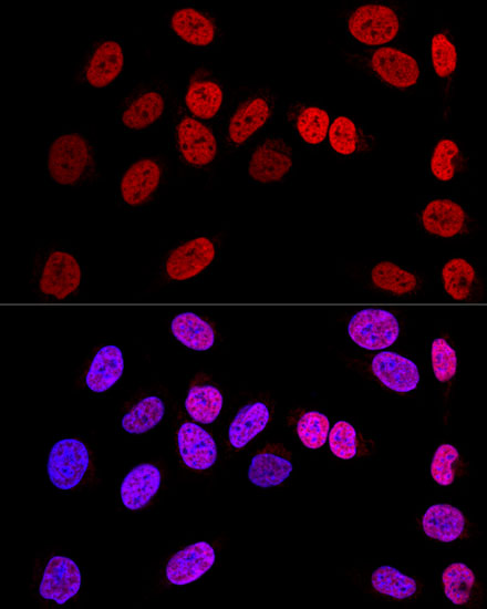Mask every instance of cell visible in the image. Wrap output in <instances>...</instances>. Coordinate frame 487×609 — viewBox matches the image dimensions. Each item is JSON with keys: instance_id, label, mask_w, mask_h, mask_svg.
Here are the masks:
<instances>
[{"instance_id": "34", "label": "cell", "mask_w": 487, "mask_h": 609, "mask_svg": "<svg viewBox=\"0 0 487 609\" xmlns=\"http://www.w3.org/2000/svg\"><path fill=\"white\" fill-rule=\"evenodd\" d=\"M222 394L211 384L193 385L186 395L185 407L190 417L199 423H213L222 407Z\"/></svg>"}, {"instance_id": "9", "label": "cell", "mask_w": 487, "mask_h": 609, "mask_svg": "<svg viewBox=\"0 0 487 609\" xmlns=\"http://www.w3.org/2000/svg\"><path fill=\"white\" fill-rule=\"evenodd\" d=\"M168 31L184 45L210 52L220 48L222 24L215 12L194 3L172 8L165 17Z\"/></svg>"}, {"instance_id": "29", "label": "cell", "mask_w": 487, "mask_h": 609, "mask_svg": "<svg viewBox=\"0 0 487 609\" xmlns=\"http://www.w3.org/2000/svg\"><path fill=\"white\" fill-rule=\"evenodd\" d=\"M366 580L374 593L388 600H414L419 597L422 590V585L416 578L390 565L371 569Z\"/></svg>"}, {"instance_id": "18", "label": "cell", "mask_w": 487, "mask_h": 609, "mask_svg": "<svg viewBox=\"0 0 487 609\" xmlns=\"http://www.w3.org/2000/svg\"><path fill=\"white\" fill-rule=\"evenodd\" d=\"M216 241L201 235L176 246L165 260V272L177 281L190 279L204 271L216 257Z\"/></svg>"}, {"instance_id": "24", "label": "cell", "mask_w": 487, "mask_h": 609, "mask_svg": "<svg viewBox=\"0 0 487 609\" xmlns=\"http://www.w3.org/2000/svg\"><path fill=\"white\" fill-rule=\"evenodd\" d=\"M177 450L183 463L191 469H208L217 460V445L214 437L193 422H184L179 425Z\"/></svg>"}, {"instance_id": "8", "label": "cell", "mask_w": 487, "mask_h": 609, "mask_svg": "<svg viewBox=\"0 0 487 609\" xmlns=\"http://www.w3.org/2000/svg\"><path fill=\"white\" fill-rule=\"evenodd\" d=\"M229 94L228 75L207 64H198L191 70L179 92L184 107L213 127L222 114Z\"/></svg>"}, {"instance_id": "38", "label": "cell", "mask_w": 487, "mask_h": 609, "mask_svg": "<svg viewBox=\"0 0 487 609\" xmlns=\"http://www.w3.org/2000/svg\"><path fill=\"white\" fill-rule=\"evenodd\" d=\"M293 430L304 447L318 450L328 438L329 420L321 412L304 411L298 415Z\"/></svg>"}, {"instance_id": "27", "label": "cell", "mask_w": 487, "mask_h": 609, "mask_svg": "<svg viewBox=\"0 0 487 609\" xmlns=\"http://www.w3.org/2000/svg\"><path fill=\"white\" fill-rule=\"evenodd\" d=\"M160 483L162 474L157 465L138 464L122 481L120 488L122 504L129 510L142 509L157 494Z\"/></svg>"}, {"instance_id": "20", "label": "cell", "mask_w": 487, "mask_h": 609, "mask_svg": "<svg viewBox=\"0 0 487 609\" xmlns=\"http://www.w3.org/2000/svg\"><path fill=\"white\" fill-rule=\"evenodd\" d=\"M81 581V571L72 559L53 556L43 568L38 591L43 599L64 603L77 593Z\"/></svg>"}, {"instance_id": "23", "label": "cell", "mask_w": 487, "mask_h": 609, "mask_svg": "<svg viewBox=\"0 0 487 609\" xmlns=\"http://www.w3.org/2000/svg\"><path fill=\"white\" fill-rule=\"evenodd\" d=\"M370 370L381 384L397 393L412 392L419 382L417 365L392 351L376 353L371 360Z\"/></svg>"}, {"instance_id": "37", "label": "cell", "mask_w": 487, "mask_h": 609, "mask_svg": "<svg viewBox=\"0 0 487 609\" xmlns=\"http://www.w3.org/2000/svg\"><path fill=\"white\" fill-rule=\"evenodd\" d=\"M464 473L459 451L452 444L439 445L432 458L431 476L441 486L452 485Z\"/></svg>"}, {"instance_id": "14", "label": "cell", "mask_w": 487, "mask_h": 609, "mask_svg": "<svg viewBox=\"0 0 487 609\" xmlns=\"http://www.w3.org/2000/svg\"><path fill=\"white\" fill-rule=\"evenodd\" d=\"M81 279V266L70 251L51 248L42 256L38 273L40 293L52 299H64L77 289Z\"/></svg>"}, {"instance_id": "32", "label": "cell", "mask_w": 487, "mask_h": 609, "mask_svg": "<svg viewBox=\"0 0 487 609\" xmlns=\"http://www.w3.org/2000/svg\"><path fill=\"white\" fill-rule=\"evenodd\" d=\"M173 336L182 344L194 351H206L215 343L214 328L193 312L177 314L170 323Z\"/></svg>"}, {"instance_id": "19", "label": "cell", "mask_w": 487, "mask_h": 609, "mask_svg": "<svg viewBox=\"0 0 487 609\" xmlns=\"http://www.w3.org/2000/svg\"><path fill=\"white\" fill-rule=\"evenodd\" d=\"M293 469L292 453L282 444L267 443L250 458L248 479L257 487L281 485Z\"/></svg>"}, {"instance_id": "35", "label": "cell", "mask_w": 487, "mask_h": 609, "mask_svg": "<svg viewBox=\"0 0 487 609\" xmlns=\"http://www.w3.org/2000/svg\"><path fill=\"white\" fill-rule=\"evenodd\" d=\"M373 285L393 295H408L417 289L418 281L415 275L395 262L383 260L371 270Z\"/></svg>"}, {"instance_id": "6", "label": "cell", "mask_w": 487, "mask_h": 609, "mask_svg": "<svg viewBox=\"0 0 487 609\" xmlns=\"http://www.w3.org/2000/svg\"><path fill=\"white\" fill-rule=\"evenodd\" d=\"M174 93L170 81L160 78H148L134 83L117 102V124L128 132H142L157 126L163 117H167Z\"/></svg>"}, {"instance_id": "15", "label": "cell", "mask_w": 487, "mask_h": 609, "mask_svg": "<svg viewBox=\"0 0 487 609\" xmlns=\"http://www.w3.org/2000/svg\"><path fill=\"white\" fill-rule=\"evenodd\" d=\"M348 333L362 349L382 350L397 340L400 323L396 317L385 309L365 308L350 319Z\"/></svg>"}, {"instance_id": "36", "label": "cell", "mask_w": 487, "mask_h": 609, "mask_svg": "<svg viewBox=\"0 0 487 609\" xmlns=\"http://www.w3.org/2000/svg\"><path fill=\"white\" fill-rule=\"evenodd\" d=\"M477 273L474 266L465 258H452L442 269L443 286L447 295L463 301L472 293Z\"/></svg>"}, {"instance_id": "13", "label": "cell", "mask_w": 487, "mask_h": 609, "mask_svg": "<svg viewBox=\"0 0 487 609\" xmlns=\"http://www.w3.org/2000/svg\"><path fill=\"white\" fill-rule=\"evenodd\" d=\"M89 467V448L79 438L63 437L52 445L46 461V472L50 482L56 488H75L83 481Z\"/></svg>"}, {"instance_id": "28", "label": "cell", "mask_w": 487, "mask_h": 609, "mask_svg": "<svg viewBox=\"0 0 487 609\" xmlns=\"http://www.w3.org/2000/svg\"><path fill=\"white\" fill-rule=\"evenodd\" d=\"M271 419V407L257 400L245 404L232 417L227 431V447L231 452L242 450L260 434Z\"/></svg>"}, {"instance_id": "30", "label": "cell", "mask_w": 487, "mask_h": 609, "mask_svg": "<svg viewBox=\"0 0 487 609\" xmlns=\"http://www.w3.org/2000/svg\"><path fill=\"white\" fill-rule=\"evenodd\" d=\"M464 155L456 138L442 135L436 137L426 155L427 169L439 183H449L462 169Z\"/></svg>"}, {"instance_id": "33", "label": "cell", "mask_w": 487, "mask_h": 609, "mask_svg": "<svg viewBox=\"0 0 487 609\" xmlns=\"http://www.w3.org/2000/svg\"><path fill=\"white\" fill-rule=\"evenodd\" d=\"M165 404L156 395L138 400L121 420L122 429L129 434H143L154 429L164 417Z\"/></svg>"}, {"instance_id": "31", "label": "cell", "mask_w": 487, "mask_h": 609, "mask_svg": "<svg viewBox=\"0 0 487 609\" xmlns=\"http://www.w3.org/2000/svg\"><path fill=\"white\" fill-rule=\"evenodd\" d=\"M124 370L121 349L113 344L100 348L92 359L85 375L86 386L95 393H102L113 386Z\"/></svg>"}, {"instance_id": "5", "label": "cell", "mask_w": 487, "mask_h": 609, "mask_svg": "<svg viewBox=\"0 0 487 609\" xmlns=\"http://www.w3.org/2000/svg\"><path fill=\"white\" fill-rule=\"evenodd\" d=\"M97 163L96 146L87 131L66 126L48 144L45 177L64 186L90 183L99 174Z\"/></svg>"}, {"instance_id": "16", "label": "cell", "mask_w": 487, "mask_h": 609, "mask_svg": "<svg viewBox=\"0 0 487 609\" xmlns=\"http://www.w3.org/2000/svg\"><path fill=\"white\" fill-rule=\"evenodd\" d=\"M426 51L431 71L442 92L445 111H449L459 66V50L455 35L448 28L435 30L428 39Z\"/></svg>"}, {"instance_id": "26", "label": "cell", "mask_w": 487, "mask_h": 609, "mask_svg": "<svg viewBox=\"0 0 487 609\" xmlns=\"http://www.w3.org/2000/svg\"><path fill=\"white\" fill-rule=\"evenodd\" d=\"M424 534L439 543H454L469 535V524L464 513L450 504L429 506L421 522Z\"/></svg>"}, {"instance_id": "39", "label": "cell", "mask_w": 487, "mask_h": 609, "mask_svg": "<svg viewBox=\"0 0 487 609\" xmlns=\"http://www.w3.org/2000/svg\"><path fill=\"white\" fill-rule=\"evenodd\" d=\"M328 438L331 452L341 460L356 457L363 447L354 426L343 420L334 423Z\"/></svg>"}, {"instance_id": "11", "label": "cell", "mask_w": 487, "mask_h": 609, "mask_svg": "<svg viewBox=\"0 0 487 609\" xmlns=\"http://www.w3.org/2000/svg\"><path fill=\"white\" fill-rule=\"evenodd\" d=\"M280 109L284 123L305 151L319 153L325 148L331 117L323 104L289 97L281 101Z\"/></svg>"}, {"instance_id": "21", "label": "cell", "mask_w": 487, "mask_h": 609, "mask_svg": "<svg viewBox=\"0 0 487 609\" xmlns=\"http://www.w3.org/2000/svg\"><path fill=\"white\" fill-rule=\"evenodd\" d=\"M216 559L215 549L207 541H197L176 551L166 562L165 578L176 586L195 581L206 574Z\"/></svg>"}, {"instance_id": "10", "label": "cell", "mask_w": 487, "mask_h": 609, "mask_svg": "<svg viewBox=\"0 0 487 609\" xmlns=\"http://www.w3.org/2000/svg\"><path fill=\"white\" fill-rule=\"evenodd\" d=\"M166 172V161L159 154L144 153L131 158L117 179V194L127 207H142L152 200Z\"/></svg>"}, {"instance_id": "4", "label": "cell", "mask_w": 487, "mask_h": 609, "mask_svg": "<svg viewBox=\"0 0 487 609\" xmlns=\"http://www.w3.org/2000/svg\"><path fill=\"white\" fill-rule=\"evenodd\" d=\"M340 23L348 43L361 49L388 45L407 24L405 4L392 1H356L341 14Z\"/></svg>"}, {"instance_id": "2", "label": "cell", "mask_w": 487, "mask_h": 609, "mask_svg": "<svg viewBox=\"0 0 487 609\" xmlns=\"http://www.w3.org/2000/svg\"><path fill=\"white\" fill-rule=\"evenodd\" d=\"M167 121L170 151L185 171L208 173L220 162L221 153L214 127L184 107L179 92L174 93Z\"/></svg>"}, {"instance_id": "1", "label": "cell", "mask_w": 487, "mask_h": 609, "mask_svg": "<svg viewBox=\"0 0 487 609\" xmlns=\"http://www.w3.org/2000/svg\"><path fill=\"white\" fill-rule=\"evenodd\" d=\"M279 93L270 85H253L230 92L214 126L221 156L232 157L250 147L271 123L280 107Z\"/></svg>"}, {"instance_id": "17", "label": "cell", "mask_w": 487, "mask_h": 609, "mask_svg": "<svg viewBox=\"0 0 487 609\" xmlns=\"http://www.w3.org/2000/svg\"><path fill=\"white\" fill-rule=\"evenodd\" d=\"M377 135L346 115L335 116L329 126L325 149L338 158H363L372 154Z\"/></svg>"}, {"instance_id": "7", "label": "cell", "mask_w": 487, "mask_h": 609, "mask_svg": "<svg viewBox=\"0 0 487 609\" xmlns=\"http://www.w3.org/2000/svg\"><path fill=\"white\" fill-rule=\"evenodd\" d=\"M124 50L121 40L94 37L80 49L73 63L72 83L77 87H105L121 74Z\"/></svg>"}, {"instance_id": "3", "label": "cell", "mask_w": 487, "mask_h": 609, "mask_svg": "<svg viewBox=\"0 0 487 609\" xmlns=\"http://www.w3.org/2000/svg\"><path fill=\"white\" fill-rule=\"evenodd\" d=\"M345 64L362 78L403 94L415 93L422 84L416 56L406 49L384 45L373 49H341Z\"/></svg>"}, {"instance_id": "25", "label": "cell", "mask_w": 487, "mask_h": 609, "mask_svg": "<svg viewBox=\"0 0 487 609\" xmlns=\"http://www.w3.org/2000/svg\"><path fill=\"white\" fill-rule=\"evenodd\" d=\"M442 590L456 607L474 608L481 605L483 588L475 571L464 562L447 565L441 574Z\"/></svg>"}, {"instance_id": "12", "label": "cell", "mask_w": 487, "mask_h": 609, "mask_svg": "<svg viewBox=\"0 0 487 609\" xmlns=\"http://www.w3.org/2000/svg\"><path fill=\"white\" fill-rule=\"evenodd\" d=\"M292 165V145L281 134L265 131L250 145L248 175L256 183H278L290 174Z\"/></svg>"}, {"instance_id": "40", "label": "cell", "mask_w": 487, "mask_h": 609, "mask_svg": "<svg viewBox=\"0 0 487 609\" xmlns=\"http://www.w3.org/2000/svg\"><path fill=\"white\" fill-rule=\"evenodd\" d=\"M432 370L441 383L449 382L456 374L458 359L455 349L444 338L433 340L431 347Z\"/></svg>"}, {"instance_id": "22", "label": "cell", "mask_w": 487, "mask_h": 609, "mask_svg": "<svg viewBox=\"0 0 487 609\" xmlns=\"http://www.w3.org/2000/svg\"><path fill=\"white\" fill-rule=\"evenodd\" d=\"M419 219L427 234L443 238L459 236L468 227V216L463 206L445 197L427 202Z\"/></svg>"}]
</instances>
